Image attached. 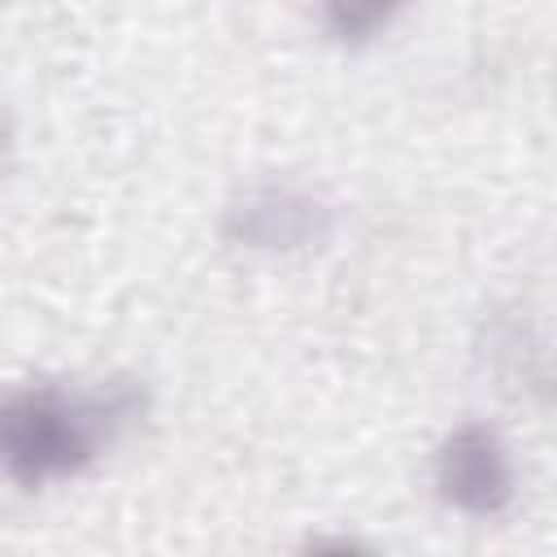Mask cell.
<instances>
[{
  "mask_svg": "<svg viewBox=\"0 0 557 557\" xmlns=\"http://www.w3.org/2000/svg\"><path fill=\"white\" fill-rule=\"evenodd\" d=\"M148 413L139 379H26L0 387V479L48 492L96 470Z\"/></svg>",
  "mask_w": 557,
  "mask_h": 557,
  "instance_id": "cell-1",
  "label": "cell"
},
{
  "mask_svg": "<svg viewBox=\"0 0 557 557\" xmlns=\"http://www.w3.org/2000/svg\"><path fill=\"white\" fill-rule=\"evenodd\" d=\"M218 231L239 252L296 257L331 239L335 205L300 178H252L222 205Z\"/></svg>",
  "mask_w": 557,
  "mask_h": 557,
  "instance_id": "cell-2",
  "label": "cell"
},
{
  "mask_svg": "<svg viewBox=\"0 0 557 557\" xmlns=\"http://www.w3.org/2000/svg\"><path fill=\"white\" fill-rule=\"evenodd\" d=\"M431 492L457 518H505L518 500V457L505 431L483 418L448 426L431 448Z\"/></svg>",
  "mask_w": 557,
  "mask_h": 557,
  "instance_id": "cell-3",
  "label": "cell"
},
{
  "mask_svg": "<svg viewBox=\"0 0 557 557\" xmlns=\"http://www.w3.org/2000/svg\"><path fill=\"white\" fill-rule=\"evenodd\" d=\"M409 0H318V22L331 44L339 48H370L392 22L405 13Z\"/></svg>",
  "mask_w": 557,
  "mask_h": 557,
  "instance_id": "cell-4",
  "label": "cell"
},
{
  "mask_svg": "<svg viewBox=\"0 0 557 557\" xmlns=\"http://www.w3.org/2000/svg\"><path fill=\"white\" fill-rule=\"evenodd\" d=\"M9 144H13V131H9V117L0 113V170H4V157H9Z\"/></svg>",
  "mask_w": 557,
  "mask_h": 557,
  "instance_id": "cell-5",
  "label": "cell"
}]
</instances>
